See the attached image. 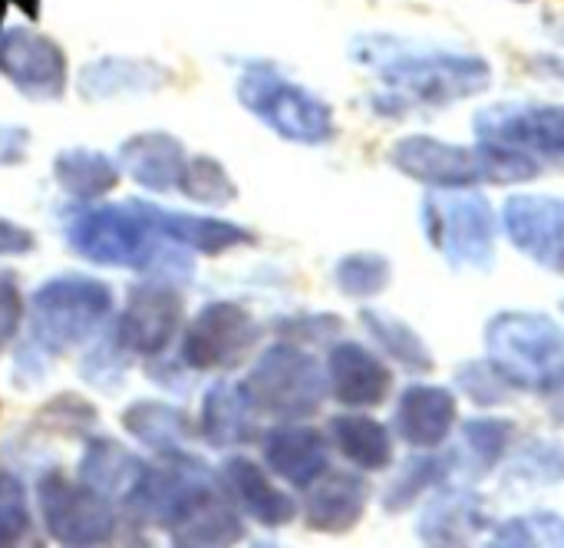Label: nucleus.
I'll use <instances>...</instances> for the list:
<instances>
[{"label":"nucleus","instance_id":"f257e3e1","mask_svg":"<svg viewBox=\"0 0 564 548\" xmlns=\"http://www.w3.org/2000/svg\"><path fill=\"white\" fill-rule=\"evenodd\" d=\"M354 63L380 79L373 109L383 116H406L416 109H443L479 96L492 83V66L476 53L406 43L397 36L364 33L350 40Z\"/></svg>","mask_w":564,"mask_h":548},{"label":"nucleus","instance_id":"f03ea898","mask_svg":"<svg viewBox=\"0 0 564 548\" xmlns=\"http://www.w3.org/2000/svg\"><path fill=\"white\" fill-rule=\"evenodd\" d=\"M390 165L430 189H473V185H512L539 175V162L496 149L489 142L479 146H453L433 136H406L390 149Z\"/></svg>","mask_w":564,"mask_h":548},{"label":"nucleus","instance_id":"7ed1b4c3","mask_svg":"<svg viewBox=\"0 0 564 548\" xmlns=\"http://www.w3.org/2000/svg\"><path fill=\"white\" fill-rule=\"evenodd\" d=\"M66 248L96 268L149 271L162 255V235L135 208V202H83L66 212Z\"/></svg>","mask_w":564,"mask_h":548},{"label":"nucleus","instance_id":"20e7f679","mask_svg":"<svg viewBox=\"0 0 564 548\" xmlns=\"http://www.w3.org/2000/svg\"><path fill=\"white\" fill-rule=\"evenodd\" d=\"M112 288L93 275H56L30 291V341L43 354L86 347L112 318Z\"/></svg>","mask_w":564,"mask_h":548},{"label":"nucleus","instance_id":"39448f33","mask_svg":"<svg viewBox=\"0 0 564 548\" xmlns=\"http://www.w3.org/2000/svg\"><path fill=\"white\" fill-rule=\"evenodd\" d=\"M486 351L499 374L532 394L564 390V327L535 311H499L486 324Z\"/></svg>","mask_w":564,"mask_h":548},{"label":"nucleus","instance_id":"423d86ee","mask_svg":"<svg viewBox=\"0 0 564 548\" xmlns=\"http://www.w3.org/2000/svg\"><path fill=\"white\" fill-rule=\"evenodd\" d=\"M238 103L268 126L278 139L294 146H327L337 136L334 109L304 83L288 79L271 63H248L235 79Z\"/></svg>","mask_w":564,"mask_h":548},{"label":"nucleus","instance_id":"0eeeda50","mask_svg":"<svg viewBox=\"0 0 564 548\" xmlns=\"http://www.w3.org/2000/svg\"><path fill=\"white\" fill-rule=\"evenodd\" d=\"M245 387L258 407V413L274 417L281 423L307 420L327 400V370L321 361L301 344L278 341L258 354Z\"/></svg>","mask_w":564,"mask_h":548},{"label":"nucleus","instance_id":"6e6552de","mask_svg":"<svg viewBox=\"0 0 564 548\" xmlns=\"http://www.w3.org/2000/svg\"><path fill=\"white\" fill-rule=\"evenodd\" d=\"M430 245L453 268L489 271L496 261V215L486 195L469 189H433L420 205Z\"/></svg>","mask_w":564,"mask_h":548},{"label":"nucleus","instance_id":"1a4fd4ad","mask_svg":"<svg viewBox=\"0 0 564 548\" xmlns=\"http://www.w3.org/2000/svg\"><path fill=\"white\" fill-rule=\"evenodd\" d=\"M261 321L238 301H208L178 341V361L192 374H225L251 357L261 344Z\"/></svg>","mask_w":564,"mask_h":548},{"label":"nucleus","instance_id":"9d476101","mask_svg":"<svg viewBox=\"0 0 564 548\" xmlns=\"http://www.w3.org/2000/svg\"><path fill=\"white\" fill-rule=\"evenodd\" d=\"M36 509L46 536L56 546L93 548L112 542L119 519L109 496L86 483H73L59 473H46L36 483Z\"/></svg>","mask_w":564,"mask_h":548},{"label":"nucleus","instance_id":"9b49d317","mask_svg":"<svg viewBox=\"0 0 564 548\" xmlns=\"http://www.w3.org/2000/svg\"><path fill=\"white\" fill-rule=\"evenodd\" d=\"M479 142L519 152L532 162L564 165V106L552 103H496L473 122Z\"/></svg>","mask_w":564,"mask_h":548},{"label":"nucleus","instance_id":"f8f14e48","mask_svg":"<svg viewBox=\"0 0 564 548\" xmlns=\"http://www.w3.org/2000/svg\"><path fill=\"white\" fill-rule=\"evenodd\" d=\"M185 327V298L175 281L149 278L129 288L126 308L112 324L116 337L132 357H162Z\"/></svg>","mask_w":564,"mask_h":548},{"label":"nucleus","instance_id":"ddd939ff","mask_svg":"<svg viewBox=\"0 0 564 548\" xmlns=\"http://www.w3.org/2000/svg\"><path fill=\"white\" fill-rule=\"evenodd\" d=\"M0 73L20 96L33 103L63 99L69 86V63L63 46L33 26L0 30Z\"/></svg>","mask_w":564,"mask_h":548},{"label":"nucleus","instance_id":"4468645a","mask_svg":"<svg viewBox=\"0 0 564 548\" xmlns=\"http://www.w3.org/2000/svg\"><path fill=\"white\" fill-rule=\"evenodd\" d=\"M502 225L522 255L545 271L564 275V198L512 195L502 208Z\"/></svg>","mask_w":564,"mask_h":548},{"label":"nucleus","instance_id":"2eb2a0df","mask_svg":"<svg viewBox=\"0 0 564 548\" xmlns=\"http://www.w3.org/2000/svg\"><path fill=\"white\" fill-rule=\"evenodd\" d=\"M135 208L149 218V225L162 235V241H172L175 248H185L188 255L221 258L235 248H248L258 241V235L238 222L195 215V212H175L165 205H152L142 198H132Z\"/></svg>","mask_w":564,"mask_h":548},{"label":"nucleus","instance_id":"dca6fc26","mask_svg":"<svg viewBox=\"0 0 564 548\" xmlns=\"http://www.w3.org/2000/svg\"><path fill=\"white\" fill-rule=\"evenodd\" d=\"M218 486L241 516H248L251 523L264 529H284L297 516L294 496L274 486L264 466L254 463L251 456H241V453L225 456L218 466Z\"/></svg>","mask_w":564,"mask_h":548},{"label":"nucleus","instance_id":"f3484780","mask_svg":"<svg viewBox=\"0 0 564 548\" xmlns=\"http://www.w3.org/2000/svg\"><path fill=\"white\" fill-rule=\"evenodd\" d=\"M175 79V73L149 56H96L79 66L76 89L89 103H109V99H139L165 89Z\"/></svg>","mask_w":564,"mask_h":548},{"label":"nucleus","instance_id":"a211bd4d","mask_svg":"<svg viewBox=\"0 0 564 548\" xmlns=\"http://www.w3.org/2000/svg\"><path fill=\"white\" fill-rule=\"evenodd\" d=\"M327 390L337 404H344L347 410H370L380 407L393 387L390 367L367 351L364 344L354 341H340L330 347L327 354Z\"/></svg>","mask_w":564,"mask_h":548},{"label":"nucleus","instance_id":"6ab92c4d","mask_svg":"<svg viewBox=\"0 0 564 548\" xmlns=\"http://www.w3.org/2000/svg\"><path fill=\"white\" fill-rule=\"evenodd\" d=\"M116 162L122 175H129L139 189L165 195L175 192L188 162V149L178 136L165 129H145L129 139H122Z\"/></svg>","mask_w":564,"mask_h":548},{"label":"nucleus","instance_id":"aec40b11","mask_svg":"<svg viewBox=\"0 0 564 548\" xmlns=\"http://www.w3.org/2000/svg\"><path fill=\"white\" fill-rule=\"evenodd\" d=\"M261 453H264V466L278 480H284L297 490H307L311 483H317L330 470L327 437L314 427L297 423V420L268 430L261 440Z\"/></svg>","mask_w":564,"mask_h":548},{"label":"nucleus","instance_id":"412c9836","mask_svg":"<svg viewBox=\"0 0 564 548\" xmlns=\"http://www.w3.org/2000/svg\"><path fill=\"white\" fill-rule=\"evenodd\" d=\"M258 417L245 380H215L202 397L198 437L212 450H238L258 437Z\"/></svg>","mask_w":564,"mask_h":548},{"label":"nucleus","instance_id":"4be33fe9","mask_svg":"<svg viewBox=\"0 0 564 548\" xmlns=\"http://www.w3.org/2000/svg\"><path fill=\"white\" fill-rule=\"evenodd\" d=\"M367 499H370V486L364 483V476L327 470L317 483L307 486L304 523L314 533L344 536L364 519Z\"/></svg>","mask_w":564,"mask_h":548},{"label":"nucleus","instance_id":"5701e85b","mask_svg":"<svg viewBox=\"0 0 564 548\" xmlns=\"http://www.w3.org/2000/svg\"><path fill=\"white\" fill-rule=\"evenodd\" d=\"M453 423H456V397L446 387L413 384L400 394L393 427L410 447L416 450L440 447L449 437Z\"/></svg>","mask_w":564,"mask_h":548},{"label":"nucleus","instance_id":"b1692460","mask_svg":"<svg viewBox=\"0 0 564 548\" xmlns=\"http://www.w3.org/2000/svg\"><path fill=\"white\" fill-rule=\"evenodd\" d=\"M172 546L185 548H221L245 542V523L241 513L228 503V496L221 493V486L208 490L205 496H198L169 529Z\"/></svg>","mask_w":564,"mask_h":548},{"label":"nucleus","instance_id":"393cba45","mask_svg":"<svg viewBox=\"0 0 564 548\" xmlns=\"http://www.w3.org/2000/svg\"><path fill=\"white\" fill-rule=\"evenodd\" d=\"M145 466L149 463L116 437H89L76 466V480L109 496L112 503H122L132 493V486L142 480Z\"/></svg>","mask_w":564,"mask_h":548},{"label":"nucleus","instance_id":"a878e982","mask_svg":"<svg viewBox=\"0 0 564 548\" xmlns=\"http://www.w3.org/2000/svg\"><path fill=\"white\" fill-rule=\"evenodd\" d=\"M486 503L473 490H443L420 516L416 533L426 546H466L486 533Z\"/></svg>","mask_w":564,"mask_h":548},{"label":"nucleus","instance_id":"bb28decb","mask_svg":"<svg viewBox=\"0 0 564 548\" xmlns=\"http://www.w3.org/2000/svg\"><path fill=\"white\" fill-rule=\"evenodd\" d=\"M119 420H122V430L159 460L188 450V440L195 437L188 413L165 400H135L122 410Z\"/></svg>","mask_w":564,"mask_h":548},{"label":"nucleus","instance_id":"cd10ccee","mask_svg":"<svg viewBox=\"0 0 564 548\" xmlns=\"http://www.w3.org/2000/svg\"><path fill=\"white\" fill-rule=\"evenodd\" d=\"M50 175L56 182V189L76 202H99L102 195H109L119 185V162L99 149L89 146H69L59 149L53 155Z\"/></svg>","mask_w":564,"mask_h":548},{"label":"nucleus","instance_id":"c85d7f7f","mask_svg":"<svg viewBox=\"0 0 564 548\" xmlns=\"http://www.w3.org/2000/svg\"><path fill=\"white\" fill-rule=\"evenodd\" d=\"M337 453L364 473H380L393 463L390 430L364 413H337L327 423Z\"/></svg>","mask_w":564,"mask_h":548},{"label":"nucleus","instance_id":"c756f323","mask_svg":"<svg viewBox=\"0 0 564 548\" xmlns=\"http://www.w3.org/2000/svg\"><path fill=\"white\" fill-rule=\"evenodd\" d=\"M360 321H364L367 334L377 341V347L387 357H393L400 367H406L413 374H430L433 370V354H430L426 341L406 321H400L397 314L380 311V308H364Z\"/></svg>","mask_w":564,"mask_h":548},{"label":"nucleus","instance_id":"7c9ffc66","mask_svg":"<svg viewBox=\"0 0 564 548\" xmlns=\"http://www.w3.org/2000/svg\"><path fill=\"white\" fill-rule=\"evenodd\" d=\"M175 192L198 202V205L225 208L238 198V182L228 175V169L215 155H188L182 182Z\"/></svg>","mask_w":564,"mask_h":548},{"label":"nucleus","instance_id":"2f4dec72","mask_svg":"<svg viewBox=\"0 0 564 548\" xmlns=\"http://www.w3.org/2000/svg\"><path fill=\"white\" fill-rule=\"evenodd\" d=\"M390 278H393V265H390V258H383L377 251H354L334 265L337 291L354 298V301L377 298L380 291H387Z\"/></svg>","mask_w":564,"mask_h":548},{"label":"nucleus","instance_id":"473e14b6","mask_svg":"<svg viewBox=\"0 0 564 548\" xmlns=\"http://www.w3.org/2000/svg\"><path fill=\"white\" fill-rule=\"evenodd\" d=\"M129 367H132V354L122 347L116 331H109L93 344V351H86V357L79 364V374H83V380L89 387H96L102 394H116L126 384Z\"/></svg>","mask_w":564,"mask_h":548},{"label":"nucleus","instance_id":"72a5a7b5","mask_svg":"<svg viewBox=\"0 0 564 548\" xmlns=\"http://www.w3.org/2000/svg\"><path fill=\"white\" fill-rule=\"evenodd\" d=\"M449 466H453L449 456H413V460L403 466V473L390 483V490L383 493V506H387L390 513L406 509L426 486L443 483V480L449 476Z\"/></svg>","mask_w":564,"mask_h":548},{"label":"nucleus","instance_id":"f704fd0d","mask_svg":"<svg viewBox=\"0 0 564 548\" xmlns=\"http://www.w3.org/2000/svg\"><path fill=\"white\" fill-rule=\"evenodd\" d=\"M492 546H562L564 548V519L555 513H529L519 519L502 523L492 533Z\"/></svg>","mask_w":564,"mask_h":548},{"label":"nucleus","instance_id":"c9c22d12","mask_svg":"<svg viewBox=\"0 0 564 548\" xmlns=\"http://www.w3.org/2000/svg\"><path fill=\"white\" fill-rule=\"evenodd\" d=\"M33 533V516H30V496L20 476L0 470V548L20 546Z\"/></svg>","mask_w":564,"mask_h":548},{"label":"nucleus","instance_id":"e433bc0d","mask_svg":"<svg viewBox=\"0 0 564 548\" xmlns=\"http://www.w3.org/2000/svg\"><path fill=\"white\" fill-rule=\"evenodd\" d=\"M456 384H459V390L476 407H499L512 394V384L499 374V367L492 361H469V364H463L456 370Z\"/></svg>","mask_w":564,"mask_h":548},{"label":"nucleus","instance_id":"4c0bfd02","mask_svg":"<svg viewBox=\"0 0 564 548\" xmlns=\"http://www.w3.org/2000/svg\"><path fill=\"white\" fill-rule=\"evenodd\" d=\"M512 430L516 427L509 420H492V417H486V420H466L463 423V440H466V450L473 453V460L482 470H492L506 456V450L512 443Z\"/></svg>","mask_w":564,"mask_h":548},{"label":"nucleus","instance_id":"58836bf2","mask_svg":"<svg viewBox=\"0 0 564 548\" xmlns=\"http://www.w3.org/2000/svg\"><path fill=\"white\" fill-rule=\"evenodd\" d=\"M516 476L542 486H555L564 480V447L555 440H529L512 466Z\"/></svg>","mask_w":564,"mask_h":548},{"label":"nucleus","instance_id":"ea45409f","mask_svg":"<svg viewBox=\"0 0 564 548\" xmlns=\"http://www.w3.org/2000/svg\"><path fill=\"white\" fill-rule=\"evenodd\" d=\"M274 331L291 341V344H317V341H330L340 331V318L334 314H301V318H281L274 321Z\"/></svg>","mask_w":564,"mask_h":548},{"label":"nucleus","instance_id":"a19ab883","mask_svg":"<svg viewBox=\"0 0 564 548\" xmlns=\"http://www.w3.org/2000/svg\"><path fill=\"white\" fill-rule=\"evenodd\" d=\"M23 314H26L23 291L13 278V271L0 268V354H7V347L17 341V334L23 327Z\"/></svg>","mask_w":564,"mask_h":548},{"label":"nucleus","instance_id":"79ce46f5","mask_svg":"<svg viewBox=\"0 0 564 548\" xmlns=\"http://www.w3.org/2000/svg\"><path fill=\"white\" fill-rule=\"evenodd\" d=\"M43 420H50V427H63V430H89L96 423V410L86 400L63 394V397L46 404Z\"/></svg>","mask_w":564,"mask_h":548},{"label":"nucleus","instance_id":"37998d69","mask_svg":"<svg viewBox=\"0 0 564 548\" xmlns=\"http://www.w3.org/2000/svg\"><path fill=\"white\" fill-rule=\"evenodd\" d=\"M30 152V129L0 122V169H13L26 159Z\"/></svg>","mask_w":564,"mask_h":548},{"label":"nucleus","instance_id":"c03bdc74","mask_svg":"<svg viewBox=\"0 0 564 548\" xmlns=\"http://www.w3.org/2000/svg\"><path fill=\"white\" fill-rule=\"evenodd\" d=\"M36 248V235L13 218L0 215V258H23Z\"/></svg>","mask_w":564,"mask_h":548},{"label":"nucleus","instance_id":"a18cd8bd","mask_svg":"<svg viewBox=\"0 0 564 548\" xmlns=\"http://www.w3.org/2000/svg\"><path fill=\"white\" fill-rule=\"evenodd\" d=\"M0 3H13V7H20V10H26L30 17L40 13V0H0Z\"/></svg>","mask_w":564,"mask_h":548},{"label":"nucleus","instance_id":"49530a36","mask_svg":"<svg viewBox=\"0 0 564 548\" xmlns=\"http://www.w3.org/2000/svg\"><path fill=\"white\" fill-rule=\"evenodd\" d=\"M552 36H555V40H562V43H564V23H558V26L552 30Z\"/></svg>","mask_w":564,"mask_h":548},{"label":"nucleus","instance_id":"de8ad7c7","mask_svg":"<svg viewBox=\"0 0 564 548\" xmlns=\"http://www.w3.org/2000/svg\"><path fill=\"white\" fill-rule=\"evenodd\" d=\"M562 311H564V304H562Z\"/></svg>","mask_w":564,"mask_h":548},{"label":"nucleus","instance_id":"09e8293b","mask_svg":"<svg viewBox=\"0 0 564 548\" xmlns=\"http://www.w3.org/2000/svg\"><path fill=\"white\" fill-rule=\"evenodd\" d=\"M522 3H525V0H522Z\"/></svg>","mask_w":564,"mask_h":548}]
</instances>
